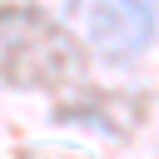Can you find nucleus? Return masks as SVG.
<instances>
[{
	"mask_svg": "<svg viewBox=\"0 0 159 159\" xmlns=\"http://www.w3.org/2000/svg\"><path fill=\"white\" fill-rule=\"evenodd\" d=\"M70 20L104 60H134L149 50L159 25V0H65Z\"/></svg>",
	"mask_w": 159,
	"mask_h": 159,
	"instance_id": "obj_1",
	"label": "nucleus"
}]
</instances>
